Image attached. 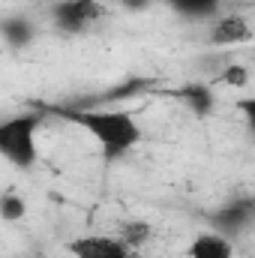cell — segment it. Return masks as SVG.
Masks as SVG:
<instances>
[{
    "label": "cell",
    "mask_w": 255,
    "mask_h": 258,
    "mask_svg": "<svg viewBox=\"0 0 255 258\" xmlns=\"http://www.w3.org/2000/svg\"><path fill=\"white\" fill-rule=\"evenodd\" d=\"M60 117L81 126L102 150L105 156H123L132 147L141 144V126L123 108H54Z\"/></svg>",
    "instance_id": "cell-1"
},
{
    "label": "cell",
    "mask_w": 255,
    "mask_h": 258,
    "mask_svg": "<svg viewBox=\"0 0 255 258\" xmlns=\"http://www.w3.org/2000/svg\"><path fill=\"white\" fill-rule=\"evenodd\" d=\"M42 126V117L39 114H15V117H6L0 123V153L9 165L21 168V171H30L39 159V144H36V135Z\"/></svg>",
    "instance_id": "cell-2"
},
{
    "label": "cell",
    "mask_w": 255,
    "mask_h": 258,
    "mask_svg": "<svg viewBox=\"0 0 255 258\" xmlns=\"http://www.w3.org/2000/svg\"><path fill=\"white\" fill-rule=\"evenodd\" d=\"M105 18V6L99 0H57L51 6V21L63 33H87L96 21Z\"/></svg>",
    "instance_id": "cell-3"
},
{
    "label": "cell",
    "mask_w": 255,
    "mask_h": 258,
    "mask_svg": "<svg viewBox=\"0 0 255 258\" xmlns=\"http://www.w3.org/2000/svg\"><path fill=\"white\" fill-rule=\"evenodd\" d=\"M72 258H135V249L117 234H81L66 243Z\"/></svg>",
    "instance_id": "cell-4"
},
{
    "label": "cell",
    "mask_w": 255,
    "mask_h": 258,
    "mask_svg": "<svg viewBox=\"0 0 255 258\" xmlns=\"http://www.w3.org/2000/svg\"><path fill=\"white\" fill-rule=\"evenodd\" d=\"M249 39H252V24L240 12H219L210 24V33H207V42L216 48H234V45H243Z\"/></svg>",
    "instance_id": "cell-5"
},
{
    "label": "cell",
    "mask_w": 255,
    "mask_h": 258,
    "mask_svg": "<svg viewBox=\"0 0 255 258\" xmlns=\"http://www.w3.org/2000/svg\"><path fill=\"white\" fill-rule=\"evenodd\" d=\"M252 216H255L252 201H231V204H225V207H219L213 213V228L222 231V234H228V237H234V234H240V231L249 228Z\"/></svg>",
    "instance_id": "cell-6"
},
{
    "label": "cell",
    "mask_w": 255,
    "mask_h": 258,
    "mask_svg": "<svg viewBox=\"0 0 255 258\" xmlns=\"http://www.w3.org/2000/svg\"><path fill=\"white\" fill-rule=\"evenodd\" d=\"M186 258H234V243L222 231H201L186 246Z\"/></svg>",
    "instance_id": "cell-7"
},
{
    "label": "cell",
    "mask_w": 255,
    "mask_h": 258,
    "mask_svg": "<svg viewBox=\"0 0 255 258\" xmlns=\"http://www.w3.org/2000/svg\"><path fill=\"white\" fill-rule=\"evenodd\" d=\"M177 96H180V102L189 108L195 117H207V114H213V108H216V93H213V87L204 84V81H189V84H183V87L177 90Z\"/></svg>",
    "instance_id": "cell-8"
},
{
    "label": "cell",
    "mask_w": 255,
    "mask_h": 258,
    "mask_svg": "<svg viewBox=\"0 0 255 258\" xmlns=\"http://www.w3.org/2000/svg\"><path fill=\"white\" fill-rule=\"evenodd\" d=\"M33 36H36V27H33L24 15H12V18L3 21V42H6L12 51L27 48V45L33 42Z\"/></svg>",
    "instance_id": "cell-9"
},
{
    "label": "cell",
    "mask_w": 255,
    "mask_h": 258,
    "mask_svg": "<svg viewBox=\"0 0 255 258\" xmlns=\"http://www.w3.org/2000/svg\"><path fill=\"white\" fill-rule=\"evenodd\" d=\"M165 6L180 18L198 21V18H216L222 0H165Z\"/></svg>",
    "instance_id": "cell-10"
},
{
    "label": "cell",
    "mask_w": 255,
    "mask_h": 258,
    "mask_svg": "<svg viewBox=\"0 0 255 258\" xmlns=\"http://www.w3.org/2000/svg\"><path fill=\"white\" fill-rule=\"evenodd\" d=\"M120 240H126L129 246L138 252L150 237H153V225L147 222V219H123L120 225H117V231H114Z\"/></svg>",
    "instance_id": "cell-11"
},
{
    "label": "cell",
    "mask_w": 255,
    "mask_h": 258,
    "mask_svg": "<svg viewBox=\"0 0 255 258\" xmlns=\"http://www.w3.org/2000/svg\"><path fill=\"white\" fill-rule=\"evenodd\" d=\"M213 81L216 84H222V87H231V90H243V87H249V81H252V72H249V66L243 63H225L216 75H213Z\"/></svg>",
    "instance_id": "cell-12"
},
{
    "label": "cell",
    "mask_w": 255,
    "mask_h": 258,
    "mask_svg": "<svg viewBox=\"0 0 255 258\" xmlns=\"http://www.w3.org/2000/svg\"><path fill=\"white\" fill-rule=\"evenodd\" d=\"M24 213H27V204H24V198L15 192V189H6V192L0 195V219L3 222H21L24 219Z\"/></svg>",
    "instance_id": "cell-13"
},
{
    "label": "cell",
    "mask_w": 255,
    "mask_h": 258,
    "mask_svg": "<svg viewBox=\"0 0 255 258\" xmlns=\"http://www.w3.org/2000/svg\"><path fill=\"white\" fill-rule=\"evenodd\" d=\"M237 111L243 114L246 129L255 135V96H240V99H237Z\"/></svg>",
    "instance_id": "cell-14"
},
{
    "label": "cell",
    "mask_w": 255,
    "mask_h": 258,
    "mask_svg": "<svg viewBox=\"0 0 255 258\" xmlns=\"http://www.w3.org/2000/svg\"><path fill=\"white\" fill-rule=\"evenodd\" d=\"M123 9H129V12H141V9H147L153 0H117Z\"/></svg>",
    "instance_id": "cell-15"
}]
</instances>
